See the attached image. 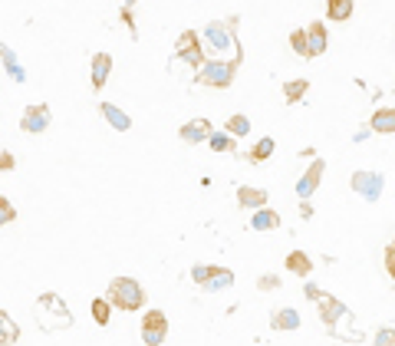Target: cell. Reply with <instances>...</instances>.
Instances as JSON below:
<instances>
[{
    "instance_id": "1",
    "label": "cell",
    "mask_w": 395,
    "mask_h": 346,
    "mask_svg": "<svg viewBox=\"0 0 395 346\" xmlns=\"http://www.w3.org/2000/svg\"><path fill=\"white\" fill-rule=\"evenodd\" d=\"M112 307L125 310V313H132V310L145 307V287L138 284L136 277H112L109 281V294Z\"/></svg>"
},
{
    "instance_id": "2",
    "label": "cell",
    "mask_w": 395,
    "mask_h": 346,
    "mask_svg": "<svg viewBox=\"0 0 395 346\" xmlns=\"http://www.w3.org/2000/svg\"><path fill=\"white\" fill-rule=\"evenodd\" d=\"M37 320L43 330H66V327H73V313L66 310V304H63L56 294H43L37 300Z\"/></svg>"
},
{
    "instance_id": "3",
    "label": "cell",
    "mask_w": 395,
    "mask_h": 346,
    "mask_svg": "<svg viewBox=\"0 0 395 346\" xmlns=\"http://www.w3.org/2000/svg\"><path fill=\"white\" fill-rule=\"evenodd\" d=\"M234 73H237V63L231 60H204V66H198L195 79L201 83V86H218V89H227L231 83H234Z\"/></svg>"
},
{
    "instance_id": "4",
    "label": "cell",
    "mask_w": 395,
    "mask_h": 346,
    "mask_svg": "<svg viewBox=\"0 0 395 346\" xmlns=\"http://www.w3.org/2000/svg\"><path fill=\"white\" fill-rule=\"evenodd\" d=\"M234 17L224 24V20H211L208 26H204V40H208V47L214 49V53H234V60H241V49H237V40H234Z\"/></svg>"
},
{
    "instance_id": "5",
    "label": "cell",
    "mask_w": 395,
    "mask_h": 346,
    "mask_svg": "<svg viewBox=\"0 0 395 346\" xmlns=\"http://www.w3.org/2000/svg\"><path fill=\"white\" fill-rule=\"evenodd\" d=\"M142 343L145 346H161L165 340H168V317H165V310H145V317H142Z\"/></svg>"
},
{
    "instance_id": "6",
    "label": "cell",
    "mask_w": 395,
    "mask_h": 346,
    "mask_svg": "<svg viewBox=\"0 0 395 346\" xmlns=\"http://www.w3.org/2000/svg\"><path fill=\"white\" fill-rule=\"evenodd\" d=\"M349 185H353V191H356L359 198H366V201H379V198H382V188H385V178H382V172L359 168V172H353Z\"/></svg>"
},
{
    "instance_id": "7",
    "label": "cell",
    "mask_w": 395,
    "mask_h": 346,
    "mask_svg": "<svg viewBox=\"0 0 395 346\" xmlns=\"http://www.w3.org/2000/svg\"><path fill=\"white\" fill-rule=\"evenodd\" d=\"M316 310H320V320L330 327V330H336L343 320H353V313H349V307H346L339 297H330L323 294L320 300H316Z\"/></svg>"
},
{
    "instance_id": "8",
    "label": "cell",
    "mask_w": 395,
    "mask_h": 346,
    "mask_svg": "<svg viewBox=\"0 0 395 346\" xmlns=\"http://www.w3.org/2000/svg\"><path fill=\"white\" fill-rule=\"evenodd\" d=\"M49 123H53V112H49L47 102H33V106H26L24 109V119H20V129H24L26 136H40V132H47Z\"/></svg>"
},
{
    "instance_id": "9",
    "label": "cell",
    "mask_w": 395,
    "mask_h": 346,
    "mask_svg": "<svg viewBox=\"0 0 395 346\" xmlns=\"http://www.w3.org/2000/svg\"><path fill=\"white\" fill-rule=\"evenodd\" d=\"M323 172H326V162L313 159V165H309L307 172H303V178L296 182V198H313L316 195V188H320V182H323Z\"/></svg>"
},
{
    "instance_id": "10",
    "label": "cell",
    "mask_w": 395,
    "mask_h": 346,
    "mask_svg": "<svg viewBox=\"0 0 395 346\" xmlns=\"http://www.w3.org/2000/svg\"><path fill=\"white\" fill-rule=\"evenodd\" d=\"M330 49V33H326V24L323 20H313L307 26V56H323Z\"/></svg>"
},
{
    "instance_id": "11",
    "label": "cell",
    "mask_w": 395,
    "mask_h": 346,
    "mask_svg": "<svg viewBox=\"0 0 395 346\" xmlns=\"http://www.w3.org/2000/svg\"><path fill=\"white\" fill-rule=\"evenodd\" d=\"M300 323H303V317L296 307H280L271 313V327L277 333H293V330H300Z\"/></svg>"
},
{
    "instance_id": "12",
    "label": "cell",
    "mask_w": 395,
    "mask_h": 346,
    "mask_svg": "<svg viewBox=\"0 0 395 346\" xmlns=\"http://www.w3.org/2000/svg\"><path fill=\"white\" fill-rule=\"evenodd\" d=\"M211 136V123L208 119H191L178 129V139L185 142V146H201V142H208Z\"/></svg>"
},
{
    "instance_id": "13",
    "label": "cell",
    "mask_w": 395,
    "mask_h": 346,
    "mask_svg": "<svg viewBox=\"0 0 395 346\" xmlns=\"http://www.w3.org/2000/svg\"><path fill=\"white\" fill-rule=\"evenodd\" d=\"M109 73H112V56L109 53H96L92 63H89V79H92V89H102L109 83Z\"/></svg>"
},
{
    "instance_id": "14",
    "label": "cell",
    "mask_w": 395,
    "mask_h": 346,
    "mask_svg": "<svg viewBox=\"0 0 395 346\" xmlns=\"http://www.w3.org/2000/svg\"><path fill=\"white\" fill-rule=\"evenodd\" d=\"M99 112H102V119H106V123H109L115 132H129V129H132V119H129V112L119 109L115 102H102V106H99Z\"/></svg>"
},
{
    "instance_id": "15",
    "label": "cell",
    "mask_w": 395,
    "mask_h": 346,
    "mask_svg": "<svg viewBox=\"0 0 395 346\" xmlns=\"http://www.w3.org/2000/svg\"><path fill=\"white\" fill-rule=\"evenodd\" d=\"M369 129L372 132H379V136H392L395 132V109L392 106H379V109L372 112Z\"/></svg>"
},
{
    "instance_id": "16",
    "label": "cell",
    "mask_w": 395,
    "mask_h": 346,
    "mask_svg": "<svg viewBox=\"0 0 395 346\" xmlns=\"http://www.w3.org/2000/svg\"><path fill=\"white\" fill-rule=\"evenodd\" d=\"M0 63H3V70H7V76H10L13 83H26V70L20 66V56L7 43H0Z\"/></svg>"
},
{
    "instance_id": "17",
    "label": "cell",
    "mask_w": 395,
    "mask_h": 346,
    "mask_svg": "<svg viewBox=\"0 0 395 346\" xmlns=\"http://www.w3.org/2000/svg\"><path fill=\"white\" fill-rule=\"evenodd\" d=\"M267 191H264V188H250V185H241L237 188V205H241V208H264V205H267Z\"/></svg>"
},
{
    "instance_id": "18",
    "label": "cell",
    "mask_w": 395,
    "mask_h": 346,
    "mask_svg": "<svg viewBox=\"0 0 395 346\" xmlns=\"http://www.w3.org/2000/svg\"><path fill=\"white\" fill-rule=\"evenodd\" d=\"M284 267L290 274H296V277H309V274H313V260H309L307 251H290L284 260Z\"/></svg>"
},
{
    "instance_id": "19",
    "label": "cell",
    "mask_w": 395,
    "mask_h": 346,
    "mask_svg": "<svg viewBox=\"0 0 395 346\" xmlns=\"http://www.w3.org/2000/svg\"><path fill=\"white\" fill-rule=\"evenodd\" d=\"M250 228H254V231H273V228H280V214L271 211L267 205H264V208H254V214H250Z\"/></svg>"
},
{
    "instance_id": "20",
    "label": "cell",
    "mask_w": 395,
    "mask_h": 346,
    "mask_svg": "<svg viewBox=\"0 0 395 346\" xmlns=\"http://www.w3.org/2000/svg\"><path fill=\"white\" fill-rule=\"evenodd\" d=\"M356 13V0H326V17L333 24H346Z\"/></svg>"
},
{
    "instance_id": "21",
    "label": "cell",
    "mask_w": 395,
    "mask_h": 346,
    "mask_svg": "<svg viewBox=\"0 0 395 346\" xmlns=\"http://www.w3.org/2000/svg\"><path fill=\"white\" fill-rule=\"evenodd\" d=\"M17 340H20V327L13 323V317L7 310H0V346L17 343Z\"/></svg>"
},
{
    "instance_id": "22",
    "label": "cell",
    "mask_w": 395,
    "mask_h": 346,
    "mask_svg": "<svg viewBox=\"0 0 395 346\" xmlns=\"http://www.w3.org/2000/svg\"><path fill=\"white\" fill-rule=\"evenodd\" d=\"M234 284V271H227V267H218V271L211 274V281L204 284L208 294H218V290H227V287Z\"/></svg>"
},
{
    "instance_id": "23",
    "label": "cell",
    "mask_w": 395,
    "mask_h": 346,
    "mask_svg": "<svg viewBox=\"0 0 395 346\" xmlns=\"http://www.w3.org/2000/svg\"><path fill=\"white\" fill-rule=\"evenodd\" d=\"M307 93H309V79H287L284 83V99L290 102V106H296Z\"/></svg>"
},
{
    "instance_id": "24",
    "label": "cell",
    "mask_w": 395,
    "mask_h": 346,
    "mask_svg": "<svg viewBox=\"0 0 395 346\" xmlns=\"http://www.w3.org/2000/svg\"><path fill=\"white\" fill-rule=\"evenodd\" d=\"M175 60L188 63V66H204V47H201V43H191V47L175 49Z\"/></svg>"
},
{
    "instance_id": "25",
    "label": "cell",
    "mask_w": 395,
    "mask_h": 346,
    "mask_svg": "<svg viewBox=\"0 0 395 346\" xmlns=\"http://www.w3.org/2000/svg\"><path fill=\"white\" fill-rule=\"evenodd\" d=\"M89 310H92V320H96L99 327H109V320H112V300L109 297H96Z\"/></svg>"
},
{
    "instance_id": "26",
    "label": "cell",
    "mask_w": 395,
    "mask_h": 346,
    "mask_svg": "<svg viewBox=\"0 0 395 346\" xmlns=\"http://www.w3.org/2000/svg\"><path fill=\"white\" fill-rule=\"evenodd\" d=\"M208 148H211V152H234L237 146H234V136H231L227 129H224V132H214V129H211Z\"/></svg>"
},
{
    "instance_id": "27",
    "label": "cell",
    "mask_w": 395,
    "mask_h": 346,
    "mask_svg": "<svg viewBox=\"0 0 395 346\" xmlns=\"http://www.w3.org/2000/svg\"><path fill=\"white\" fill-rule=\"evenodd\" d=\"M224 129H227L234 139H241V136H247V132H250V119H247L244 112H234L231 119H224Z\"/></svg>"
},
{
    "instance_id": "28",
    "label": "cell",
    "mask_w": 395,
    "mask_h": 346,
    "mask_svg": "<svg viewBox=\"0 0 395 346\" xmlns=\"http://www.w3.org/2000/svg\"><path fill=\"white\" fill-rule=\"evenodd\" d=\"M273 148H277V142H273L271 136H264L257 146L250 148V162H267L273 155Z\"/></svg>"
},
{
    "instance_id": "29",
    "label": "cell",
    "mask_w": 395,
    "mask_h": 346,
    "mask_svg": "<svg viewBox=\"0 0 395 346\" xmlns=\"http://www.w3.org/2000/svg\"><path fill=\"white\" fill-rule=\"evenodd\" d=\"M13 221H17V208H13V201L7 195H0V228H7Z\"/></svg>"
},
{
    "instance_id": "30",
    "label": "cell",
    "mask_w": 395,
    "mask_h": 346,
    "mask_svg": "<svg viewBox=\"0 0 395 346\" xmlns=\"http://www.w3.org/2000/svg\"><path fill=\"white\" fill-rule=\"evenodd\" d=\"M218 271V267H214V264H195V267H191V281H195L198 287H204L211 281V274Z\"/></svg>"
},
{
    "instance_id": "31",
    "label": "cell",
    "mask_w": 395,
    "mask_h": 346,
    "mask_svg": "<svg viewBox=\"0 0 395 346\" xmlns=\"http://www.w3.org/2000/svg\"><path fill=\"white\" fill-rule=\"evenodd\" d=\"M290 49H293L296 56H307V30L303 26H296L293 33H290Z\"/></svg>"
},
{
    "instance_id": "32",
    "label": "cell",
    "mask_w": 395,
    "mask_h": 346,
    "mask_svg": "<svg viewBox=\"0 0 395 346\" xmlns=\"http://www.w3.org/2000/svg\"><path fill=\"white\" fill-rule=\"evenodd\" d=\"M257 287L260 290H280V277H277V274H260Z\"/></svg>"
},
{
    "instance_id": "33",
    "label": "cell",
    "mask_w": 395,
    "mask_h": 346,
    "mask_svg": "<svg viewBox=\"0 0 395 346\" xmlns=\"http://www.w3.org/2000/svg\"><path fill=\"white\" fill-rule=\"evenodd\" d=\"M372 340H376V343H379V346H395V330H389V327H382V330H379V333L372 336Z\"/></svg>"
},
{
    "instance_id": "34",
    "label": "cell",
    "mask_w": 395,
    "mask_h": 346,
    "mask_svg": "<svg viewBox=\"0 0 395 346\" xmlns=\"http://www.w3.org/2000/svg\"><path fill=\"white\" fill-rule=\"evenodd\" d=\"M382 264H385V274L395 281V244L392 247H385V254H382Z\"/></svg>"
},
{
    "instance_id": "35",
    "label": "cell",
    "mask_w": 395,
    "mask_h": 346,
    "mask_svg": "<svg viewBox=\"0 0 395 346\" xmlns=\"http://www.w3.org/2000/svg\"><path fill=\"white\" fill-rule=\"evenodd\" d=\"M17 168V159H13V152H0V172H13Z\"/></svg>"
},
{
    "instance_id": "36",
    "label": "cell",
    "mask_w": 395,
    "mask_h": 346,
    "mask_svg": "<svg viewBox=\"0 0 395 346\" xmlns=\"http://www.w3.org/2000/svg\"><path fill=\"white\" fill-rule=\"evenodd\" d=\"M303 294H307V300H320L323 290H320L316 284H313V281H307V284H303Z\"/></svg>"
},
{
    "instance_id": "37",
    "label": "cell",
    "mask_w": 395,
    "mask_h": 346,
    "mask_svg": "<svg viewBox=\"0 0 395 346\" xmlns=\"http://www.w3.org/2000/svg\"><path fill=\"white\" fill-rule=\"evenodd\" d=\"M122 24L132 30V37H136V17H132V7H122Z\"/></svg>"
},
{
    "instance_id": "38",
    "label": "cell",
    "mask_w": 395,
    "mask_h": 346,
    "mask_svg": "<svg viewBox=\"0 0 395 346\" xmlns=\"http://www.w3.org/2000/svg\"><path fill=\"white\" fill-rule=\"evenodd\" d=\"M300 214H303V218H313V205H309V198H300Z\"/></svg>"
},
{
    "instance_id": "39",
    "label": "cell",
    "mask_w": 395,
    "mask_h": 346,
    "mask_svg": "<svg viewBox=\"0 0 395 346\" xmlns=\"http://www.w3.org/2000/svg\"><path fill=\"white\" fill-rule=\"evenodd\" d=\"M369 132H372V129H359L356 136H353V142H366V139H369Z\"/></svg>"
},
{
    "instance_id": "40",
    "label": "cell",
    "mask_w": 395,
    "mask_h": 346,
    "mask_svg": "<svg viewBox=\"0 0 395 346\" xmlns=\"http://www.w3.org/2000/svg\"><path fill=\"white\" fill-rule=\"evenodd\" d=\"M132 3H136V0H125V7H132Z\"/></svg>"
},
{
    "instance_id": "41",
    "label": "cell",
    "mask_w": 395,
    "mask_h": 346,
    "mask_svg": "<svg viewBox=\"0 0 395 346\" xmlns=\"http://www.w3.org/2000/svg\"><path fill=\"white\" fill-rule=\"evenodd\" d=\"M392 244H395V237H392Z\"/></svg>"
}]
</instances>
